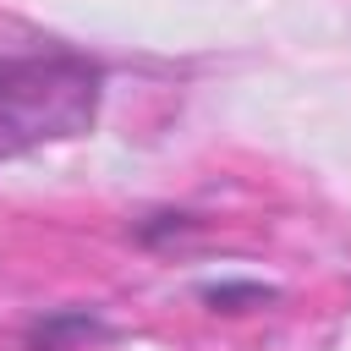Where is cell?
<instances>
[{"label": "cell", "mask_w": 351, "mask_h": 351, "mask_svg": "<svg viewBox=\"0 0 351 351\" xmlns=\"http://www.w3.org/2000/svg\"><path fill=\"white\" fill-rule=\"evenodd\" d=\"M104 66L77 49L0 55V143H71L99 121Z\"/></svg>", "instance_id": "6da1fadb"}, {"label": "cell", "mask_w": 351, "mask_h": 351, "mask_svg": "<svg viewBox=\"0 0 351 351\" xmlns=\"http://www.w3.org/2000/svg\"><path fill=\"white\" fill-rule=\"evenodd\" d=\"M88 340H110V324L93 307H55V313L33 318L27 335H22L27 351H77Z\"/></svg>", "instance_id": "7a4b0ae2"}, {"label": "cell", "mask_w": 351, "mask_h": 351, "mask_svg": "<svg viewBox=\"0 0 351 351\" xmlns=\"http://www.w3.org/2000/svg\"><path fill=\"white\" fill-rule=\"evenodd\" d=\"M181 230H192V214H181V208H159V214H148V219L132 225V236H137L143 247H154V241H165V236H181Z\"/></svg>", "instance_id": "277c9868"}, {"label": "cell", "mask_w": 351, "mask_h": 351, "mask_svg": "<svg viewBox=\"0 0 351 351\" xmlns=\"http://www.w3.org/2000/svg\"><path fill=\"white\" fill-rule=\"evenodd\" d=\"M197 296L214 313H252V307H269L280 291L274 285H258V280H219V285H203Z\"/></svg>", "instance_id": "3957f363"}]
</instances>
